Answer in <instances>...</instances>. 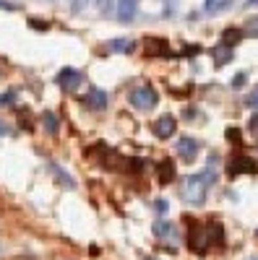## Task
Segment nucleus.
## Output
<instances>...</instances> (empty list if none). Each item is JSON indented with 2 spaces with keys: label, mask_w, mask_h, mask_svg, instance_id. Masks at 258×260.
Returning <instances> with one entry per match:
<instances>
[{
  "label": "nucleus",
  "mask_w": 258,
  "mask_h": 260,
  "mask_svg": "<svg viewBox=\"0 0 258 260\" xmlns=\"http://www.w3.org/2000/svg\"><path fill=\"white\" fill-rule=\"evenodd\" d=\"M50 175L55 177V182H58V185H63L66 190H73V187H76V180H73V177L68 175V172L63 169V167H58V164H50Z\"/></svg>",
  "instance_id": "nucleus-11"
},
{
  "label": "nucleus",
  "mask_w": 258,
  "mask_h": 260,
  "mask_svg": "<svg viewBox=\"0 0 258 260\" xmlns=\"http://www.w3.org/2000/svg\"><path fill=\"white\" fill-rule=\"evenodd\" d=\"M154 237H157V240H178V229H175V224H169L167 219H157L154 221Z\"/></svg>",
  "instance_id": "nucleus-9"
},
{
  "label": "nucleus",
  "mask_w": 258,
  "mask_h": 260,
  "mask_svg": "<svg viewBox=\"0 0 258 260\" xmlns=\"http://www.w3.org/2000/svg\"><path fill=\"white\" fill-rule=\"evenodd\" d=\"M154 47H146L149 55H167V42L164 39H149Z\"/></svg>",
  "instance_id": "nucleus-17"
},
{
  "label": "nucleus",
  "mask_w": 258,
  "mask_h": 260,
  "mask_svg": "<svg viewBox=\"0 0 258 260\" xmlns=\"http://www.w3.org/2000/svg\"><path fill=\"white\" fill-rule=\"evenodd\" d=\"M136 11H138V0H118V6H115V13H118V18L123 21V24L133 21Z\"/></svg>",
  "instance_id": "nucleus-8"
},
{
  "label": "nucleus",
  "mask_w": 258,
  "mask_h": 260,
  "mask_svg": "<svg viewBox=\"0 0 258 260\" xmlns=\"http://www.w3.org/2000/svg\"><path fill=\"white\" fill-rule=\"evenodd\" d=\"M6 133H8V125H6L3 120H0V136H6Z\"/></svg>",
  "instance_id": "nucleus-31"
},
{
  "label": "nucleus",
  "mask_w": 258,
  "mask_h": 260,
  "mask_svg": "<svg viewBox=\"0 0 258 260\" xmlns=\"http://www.w3.org/2000/svg\"><path fill=\"white\" fill-rule=\"evenodd\" d=\"M86 107L89 110H97V112H102V110H107V94L102 91V89H89V94H86Z\"/></svg>",
  "instance_id": "nucleus-10"
},
{
  "label": "nucleus",
  "mask_w": 258,
  "mask_h": 260,
  "mask_svg": "<svg viewBox=\"0 0 258 260\" xmlns=\"http://www.w3.org/2000/svg\"><path fill=\"white\" fill-rule=\"evenodd\" d=\"M245 81H248V73H238V76L232 78V89H243Z\"/></svg>",
  "instance_id": "nucleus-23"
},
{
  "label": "nucleus",
  "mask_w": 258,
  "mask_h": 260,
  "mask_svg": "<svg viewBox=\"0 0 258 260\" xmlns=\"http://www.w3.org/2000/svg\"><path fill=\"white\" fill-rule=\"evenodd\" d=\"M110 3H112V0H97V6H99V11H107V8H110Z\"/></svg>",
  "instance_id": "nucleus-30"
},
{
  "label": "nucleus",
  "mask_w": 258,
  "mask_h": 260,
  "mask_svg": "<svg viewBox=\"0 0 258 260\" xmlns=\"http://www.w3.org/2000/svg\"><path fill=\"white\" fill-rule=\"evenodd\" d=\"M16 99H18V91H6L3 96H0V104L11 107V104H16Z\"/></svg>",
  "instance_id": "nucleus-20"
},
{
  "label": "nucleus",
  "mask_w": 258,
  "mask_h": 260,
  "mask_svg": "<svg viewBox=\"0 0 258 260\" xmlns=\"http://www.w3.org/2000/svg\"><path fill=\"white\" fill-rule=\"evenodd\" d=\"M42 125H45V130L50 136H58V130H60V117L55 112H42Z\"/></svg>",
  "instance_id": "nucleus-15"
},
{
  "label": "nucleus",
  "mask_w": 258,
  "mask_h": 260,
  "mask_svg": "<svg viewBox=\"0 0 258 260\" xmlns=\"http://www.w3.org/2000/svg\"><path fill=\"white\" fill-rule=\"evenodd\" d=\"M250 260H258V257H250Z\"/></svg>",
  "instance_id": "nucleus-34"
},
{
  "label": "nucleus",
  "mask_w": 258,
  "mask_h": 260,
  "mask_svg": "<svg viewBox=\"0 0 258 260\" xmlns=\"http://www.w3.org/2000/svg\"><path fill=\"white\" fill-rule=\"evenodd\" d=\"M211 55H214V65H217V68H222V65H227V62L232 60V47L219 45V47L211 50Z\"/></svg>",
  "instance_id": "nucleus-13"
},
{
  "label": "nucleus",
  "mask_w": 258,
  "mask_h": 260,
  "mask_svg": "<svg viewBox=\"0 0 258 260\" xmlns=\"http://www.w3.org/2000/svg\"><path fill=\"white\" fill-rule=\"evenodd\" d=\"M144 260H157V257H144Z\"/></svg>",
  "instance_id": "nucleus-33"
},
{
  "label": "nucleus",
  "mask_w": 258,
  "mask_h": 260,
  "mask_svg": "<svg viewBox=\"0 0 258 260\" xmlns=\"http://www.w3.org/2000/svg\"><path fill=\"white\" fill-rule=\"evenodd\" d=\"M55 83L60 86V89H66V91H76L78 86L83 83V73L76 71V68H63V71L55 76Z\"/></svg>",
  "instance_id": "nucleus-4"
},
{
  "label": "nucleus",
  "mask_w": 258,
  "mask_h": 260,
  "mask_svg": "<svg viewBox=\"0 0 258 260\" xmlns=\"http://www.w3.org/2000/svg\"><path fill=\"white\" fill-rule=\"evenodd\" d=\"M227 138L235 141V143H240V130H238V127H230V130H227Z\"/></svg>",
  "instance_id": "nucleus-28"
},
{
  "label": "nucleus",
  "mask_w": 258,
  "mask_h": 260,
  "mask_svg": "<svg viewBox=\"0 0 258 260\" xmlns=\"http://www.w3.org/2000/svg\"><path fill=\"white\" fill-rule=\"evenodd\" d=\"M175 127H178V122H175V117H172V115H162V117H157V122L152 125L154 136L162 138V141H167V138L175 136Z\"/></svg>",
  "instance_id": "nucleus-7"
},
{
  "label": "nucleus",
  "mask_w": 258,
  "mask_h": 260,
  "mask_svg": "<svg viewBox=\"0 0 258 260\" xmlns=\"http://www.w3.org/2000/svg\"><path fill=\"white\" fill-rule=\"evenodd\" d=\"M86 6H89V0H73V3H71V11L78 13V11H83Z\"/></svg>",
  "instance_id": "nucleus-26"
},
{
  "label": "nucleus",
  "mask_w": 258,
  "mask_h": 260,
  "mask_svg": "<svg viewBox=\"0 0 258 260\" xmlns=\"http://www.w3.org/2000/svg\"><path fill=\"white\" fill-rule=\"evenodd\" d=\"M128 102H131V107H133V110L149 112V110H154V107H157V102H159V94H157V89H154V86L144 83V86H136V89H133L131 94H128Z\"/></svg>",
  "instance_id": "nucleus-3"
},
{
  "label": "nucleus",
  "mask_w": 258,
  "mask_h": 260,
  "mask_svg": "<svg viewBox=\"0 0 258 260\" xmlns=\"http://www.w3.org/2000/svg\"><path fill=\"white\" fill-rule=\"evenodd\" d=\"M224 242V232L219 224H190V232H188V247L193 252H209L211 247H219Z\"/></svg>",
  "instance_id": "nucleus-1"
},
{
  "label": "nucleus",
  "mask_w": 258,
  "mask_h": 260,
  "mask_svg": "<svg viewBox=\"0 0 258 260\" xmlns=\"http://www.w3.org/2000/svg\"><path fill=\"white\" fill-rule=\"evenodd\" d=\"M248 130H253V133H258V115H253V117H250V122H248Z\"/></svg>",
  "instance_id": "nucleus-29"
},
{
  "label": "nucleus",
  "mask_w": 258,
  "mask_h": 260,
  "mask_svg": "<svg viewBox=\"0 0 258 260\" xmlns=\"http://www.w3.org/2000/svg\"><path fill=\"white\" fill-rule=\"evenodd\" d=\"M227 169H230V175H255V172H258V164H255L250 156L238 154V156L230 159Z\"/></svg>",
  "instance_id": "nucleus-6"
},
{
  "label": "nucleus",
  "mask_w": 258,
  "mask_h": 260,
  "mask_svg": "<svg viewBox=\"0 0 258 260\" xmlns=\"http://www.w3.org/2000/svg\"><path fill=\"white\" fill-rule=\"evenodd\" d=\"M0 8L3 11H18V3H13V0H0Z\"/></svg>",
  "instance_id": "nucleus-27"
},
{
  "label": "nucleus",
  "mask_w": 258,
  "mask_h": 260,
  "mask_svg": "<svg viewBox=\"0 0 258 260\" xmlns=\"http://www.w3.org/2000/svg\"><path fill=\"white\" fill-rule=\"evenodd\" d=\"M214 182H217V172L214 169H204L198 175H188L183 180V201L190 206H204Z\"/></svg>",
  "instance_id": "nucleus-2"
},
{
  "label": "nucleus",
  "mask_w": 258,
  "mask_h": 260,
  "mask_svg": "<svg viewBox=\"0 0 258 260\" xmlns=\"http://www.w3.org/2000/svg\"><path fill=\"white\" fill-rule=\"evenodd\" d=\"M175 151H178V156L185 164H190V161H196V156H198V141L190 138V136H183V138H178Z\"/></svg>",
  "instance_id": "nucleus-5"
},
{
  "label": "nucleus",
  "mask_w": 258,
  "mask_h": 260,
  "mask_svg": "<svg viewBox=\"0 0 258 260\" xmlns=\"http://www.w3.org/2000/svg\"><path fill=\"white\" fill-rule=\"evenodd\" d=\"M157 175H159V182H162V185L172 182V180H175V164H172L169 159L159 161V167H157Z\"/></svg>",
  "instance_id": "nucleus-12"
},
{
  "label": "nucleus",
  "mask_w": 258,
  "mask_h": 260,
  "mask_svg": "<svg viewBox=\"0 0 258 260\" xmlns=\"http://www.w3.org/2000/svg\"><path fill=\"white\" fill-rule=\"evenodd\" d=\"M206 13H217V11H222V8H227L230 6V0H206Z\"/></svg>",
  "instance_id": "nucleus-18"
},
{
  "label": "nucleus",
  "mask_w": 258,
  "mask_h": 260,
  "mask_svg": "<svg viewBox=\"0 0 258 260\" xmlns=\"http://www.w3.org/2000/svg\"><path fill=\"white\" fill-rule=\"evenodd\" d=\"M245 37H253V39H258V18H255V21H248Z\"/></svg>",
  "instance_id": "nucleus-24"
},
{
  "label": "nucleus",
  "mask_w": 258,
  "mask_h": 260,
  "mask_svg": "<svg viewBox=\"0 0 258 260\" xmlns=\"http://www.w3.org/2000/svg\"><path fill=\"white\" fill-rule=\"evenodd\" d=\"M255 234H258V232H255Z\"/></svg>",
  "instance_id": "nucleus-35"
},
{
  "label": "nucleus",
  "mask_w": 258,
  "mask_h": 260,
  "mask_svg": "<svg viewBox=\"0 0 258 260\" xmlns=\"http://www.w3.org/2000/svg\"><path fill=\"white\" fill-rule=\"evenodd\" d=\"M107 50L110 52H133L136 42H131V39H112V42H107Z\"/></svg>",
  "instance_id": "nucleus-14"
},
{
  "label": "nucleus",
  "mask_w": 258,
  "mask_h": 260,
  "mask_svg": "<svg viewBox=\"0 0 258 260\" xmlns=\"http://www.w3.org/2000/svg\"><path fill=\"white\" fill-rule=\"evenodd\" d=\"M154 211H157L159 216H164V213L169 211V203H167L164 198H159V201H154Z\"/></svg>",
  "instance_id": "nucleus-22"
},
{
  "label": "nucleus",
  "mask_w": 258,
  "mask_h": 260,
  "mask_svg": "<svg viewBox=\"0 0 258 260\" xmlns=\"http://www.w3.org/2000/svg\"><path fill=\"white\" fill-rule=\"evenodd\" d=\"M243 37H245V31H243V29H224V34H222V45L235 47Z\"/></svg>",
  "instance_id": "nucleus-16"
},
{
  "label": "nucleus",
  "mask_w": 258,
  "mask_h": 260,
  "mask_svg": "<svg viewBox=\"0 0 258 260\" xmlns=\"http://www.w3.org/2000/svg\"><path fill=\"white\" fill-rule=\"evenodd\" d=\"M29 29H37V31H47V21H42V18H29Z\"/></svg>",
  "instance_id": "nucleus-21"
},
{
  "label": "nucleus",
  "mask_w": 258,
  "mask_h": 260,
  "mask_svg": "<svg viewBox=\"0 0 258 260\" xmlns=\"http://www.w3.org/2000/svg\"><path fill=\"white\" fill-rule=\"evenodd\" d=\"M18 120H21V127L24 130H32V120H29V115L24 110H18Z\"/></svg>",
  "instance_id": "nucleus-25"
},
{
  "label": "nucleus",
  "mask_w": 258,
  "mask_h": 260,
  "mask_svg": "<svg viewBox=\"0 0 258 260\" xmlns=\"http://www.w3.org/2000/svg\"><path fill=\"white\" fill-rule=\"evenodd\" d=\"M248 6H258V0H250V3H248Z\"/></svg>",
  "instance_id": "nucleus-32"
},
{
  "label": "nucleus",
  "mask_w": 258,
  "mask_h": 260,
  "mask_svg": "<svg viewBox=\"0 0 258 260\" xmlns=\"http://www.w3.org/2000/svg\"><path fill=\"white\" fill-rule=\"evenodd\" d=\"M245 107H250V110H258V86L245 96Z\"/></svg>",
  "instance_id": "nucleus-19"
}]
</instances>
